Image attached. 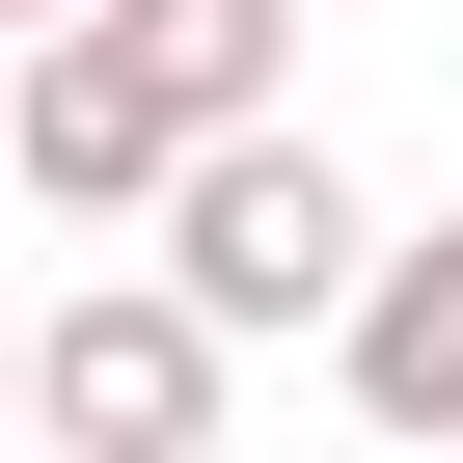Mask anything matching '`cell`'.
I'll use <instances>...</instances> for the list:
<instances>
[{
    "instance_id": "5",
    "label": "cell",
    "mask_w": 463,
    "mask_h": 463,
    "mask_svg": "<svg viewBox=\"0 0 463 463\" xmlns=\"http://www.w3.org/2000/svg\"><path fill=\"white\" fill-rule=\"evenodd\" d=\"M0 28H55V0H0Z\"/></svg>"
},
{
    "instance_id": "4",
    "label": "cell",
    "mask_w": 463,
    "mask_h": 463,
    "mask_svg": "<svg viewBox=\"0 0 463 463\" xmlns=\"http://www.w3.org/2000/svg\"><path fill=\"white\" fill-rule=\"evenodd\" d=\"M327 354H354V409H382V436H463V218H409V246H354Z\"/></svg>"
},
{
    "instance_id": "2",
    "label": "cell",
    "mask_w": 463,
    "mask_h": 463,
    "mask_svg": "<svg viewBox=\"0 0 463 463\" xmlns=\"http://www.w3.org/2000/svg\"><path fill=\"white\" fill-rule=\"evenodd\" d=\"M0 409H55L82 463H191V436H218V327H191L164 273H82L28 354H0Z\"/></svg>"
},
{
    "instance_id": "1",
    "label": "cell",
    "mask_w": 463,
    "mask_h": 463,
    "mask_svg": "<svg viewBox=\"0 0 463 463\" xmlns=\"http://www.w3.org/2000/svg\"><path fill=\"white\" fill-rule=\"evenodd\" d=\"M137 218H164V300H191L218 354H246V327H327V300H354V246H382V218H354V164H327L300 109H218Z\"/></svg>"
},
{
    "instance_id": "3",
    "label": "cell",
    "mask_w": 463,
    "mask_h": 463,
    "mask_svg": "<svg viewBox=\"0 0 463 463\" xmlns=\"http://www.w3.org/2000/svg\"><path fill=\"white\" fill-rule=\"evenodd\" d=\"M55 28H82L164 137H218V109H273V82H300V0H55Z\"/></svg>"
}]
</instances>
